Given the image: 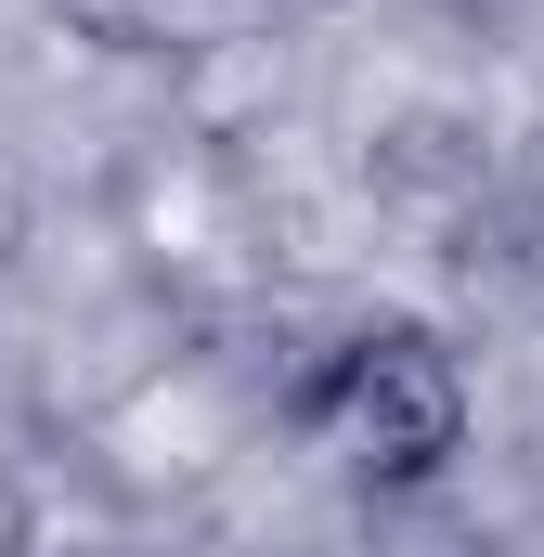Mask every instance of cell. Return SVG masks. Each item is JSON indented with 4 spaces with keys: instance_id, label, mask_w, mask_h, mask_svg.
<instances>
[{
    "instance_id": "6da1fadb",
    "label": "cell",
    "mask_w": 544,
    "mask_h": 557,
    "mask_svg": "<svg viewBox=\"0 0 544 557\" xmlns=\"http://www.w3.org/2000/svg\"><path fill=\"white\" fill-rule=\"evenodd\" d=\"M298 441L337 454V480L363 493H441L480 441V389H467V350L415 311L350 324L311 376H298Z\"/></svg>"
}]
</instances>
